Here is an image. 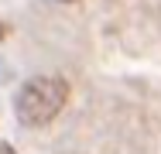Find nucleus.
I'll use <instances>...</instances> for the list:
<instances>
[{
  "instance_id": "f257e3e1",
  "label": "nucleus",
  "mask_w": 161,
  "mask_h": 154,
  "mask_svg": "<svg viewBox=\"0 0 161 154\" xmlns=\"http://www.w3.org/2000/svg\"><path fill=\"white\" fill-rule=\"evenodd\" d=\"M65 103H69V82L62 75H34L17 89L14 113L24 127H45L62 113Z\"/></svg>"
},
{
  "instance_id": "f03ea898",
  "label": "nucleus",
  "mask_w": 161,
  "mask_h": 154,
  "mask_svg": "<svg viewBox=\"0 0 161 154\" xmlns=\"http://www.w3.org/2000/svg\"><path fill=\"white\" fill-rule=\"evenodd\" d=\"M62 3H72V0H62Z\"/></svg>"
}]
</instances>
